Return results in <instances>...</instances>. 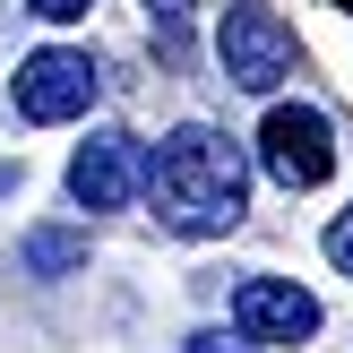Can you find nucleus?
<instances>
[{"mask_svg": "<svg viewBox=\"0 0 353 353\" xmlns=\"http://www.w3.org/2000/svg\"><path fill=\"white\" fill-rule=\"evenodd\" d=\"M327 259H336V268L353 276V207H345V216H336V224H327Z\"/></svg>", "mask_w": 353, "mask_h": 353, "instance_id": "nucleus-9", "label": "nucleus"}, {"mask_svg": "<svg viewBox=\"0 0 353 353\" xmlns=\"http://www.w3.org/2000/svg\"><path fill=\"white\" fill-rule=\"evenodd\" d=\"M26 9H34V17H86L95 0H26Z\"/></svg>", "mask_w": 353, "mask_h": 353, "instance_id": "nucleus-11", "label": "nucleus"}, {"mask_svg": "<svg viewBox=\"0 0 353 353\" xmlns=\"http://www.w3.org/2000/svg\"><path fill=\"white\" fill-rule=\"evenodd\" d=\"M190 353H259V345L241 336V327H233V336H216V327H207V336H190Z\"/></svg>", "mask_w": 353, "mask_h": 353, "instance_id": "nucleus-10", "label": "nucleus"}, {"mask_svg": "<svg viewBox=\"0 0 353 353\" xmlns=\"http://www.w3.org/2000/svg\"><path fill=\"white\" fill-rule=\"evenodd\" d=\"M233 327L250 345H310L319 336V302L293 276H241L233 285Z\"/></svg>", "mask_w": 353, "mask_h": 353, "instance_id": "nucleus-6", "label": "nucleus"}, {"mask_svg": "<svg viewBox=\"0 0 353 353\" xmlns=\"http://www.w3.org/2000/svg\"><path fill=\"white\" fill-rule=\"evenodd\" d=\"M138 172H147V147L130 130H95L78 155H69V199L86 216H112V207H138Z\"/></svg>", "mask_w": 353, "mask_h": 353, "instance_id": "nucleus-5", "label": "nucleus"}, {"mask_svg": "<svg viewBox=\"0 0 353 353\" xmlns=\"http://www.w3.org/2000/svg\"><path fill=\"white\" fill-rule=\"evenodd\" d=\"M138 199L155 207L164 233L216 241V233H233L241 207H250V155H241L224 130H207V121H181L172 138H155V147H147Z\"/></svg>", "mask_w": 353, "mask_h": 353, "instance_id": "nucleus-1", "label": "nucleus"}, {"mask_svg": "<svg viewBox=\"0 0 353 353\" xmlns=\"http://www.w3.org/2000/svg\"><path fill=\"white\" fill-rule=\"evenodd\" d=\"M17 268H26V276H43V285H52V276H78V268H86V233H61V224H43V233H26V241H17Z\"/></svg>", "mask_w": 353, "mask_h": 353, "instance_id": "nucleus-7", "label": "nucleus"}, {"mask_svg": "<svg viewBox=\"0 0 353 353\" xmlns=\"http://www.w3.org/2000/svg\"><path fill=\"white\" fill-rule=\"evenodd\" d=\"M216 52H224V78L250 86V95H276V78L293 69V34H285V17H276L268 0H241V9H224Z\"/></svg>", "mask_w": 353, "mask_h": 353, "instance_id": "nucleus-3", "label": "nucleus"}, {"mask_svg": "<svg viewBox=\"0 0 353 353\" xmlns=\"http://www.w3.org/2000/svg\"><path fill=\"white\" fill-rule=\"evenodd\" d=\"M147 17H155V34H164L172 61H190V0H147Z\"/></svg>", "mask_w": 353, "mask_h": 353, "instance_id": "nucleus-8", "label": "nucleus"}, {"mask_svg": "<svg viewBox=\"0 0 353 353\" xmlns=\"http://www.w3.org/2000/svg\"><path fill=\"white\" fill-rule=\"evenodd\" d=\"M95 61L86 52H69V43H52V52H34V61H17V86H9V103H17V121H78L86 103H95Z\"/></svg>", "mask_w": 353, "mask_h": 353, "instance_id": "nucleus-4", "label": "nucleus"}, {"mask_svg": "<svg viewBox=\"0 0 353 353\" xmlns=\"http://www.w3.org/2000/svg\"><path fill=\"white\" fill-rule=\"evenodd\" d=\"M259 164H268L276 190H319L327 172H336L327 112H310V103H276V112L259 121Z\"/></svg>", "mask_w": 353, "mask_h": 353, "instance_id": "nucleus-2", "label": "nucleus"}]
</instances>
